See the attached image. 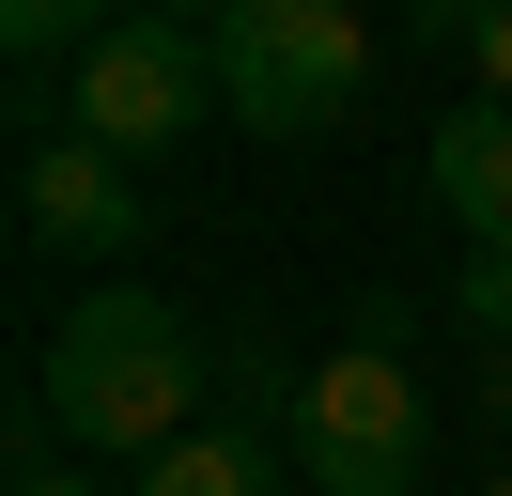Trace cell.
Instances as JSON below:
<instances>
[{"mask_svg": "<svg viewBox=\"0 0 512 496\" xmlns=\"http://www.w3.org/2000/svg\"><path fill=\"white\" fill-rule=\"evenodd\" d=\"M357 78H373V31H357L342 0H233V16H218V93H233L249 140H311V124H342Z\"/></svg>", "mask_w": 512, "mask_h": 496, "instance_id": "obj_4", "label": "cell"}, {"mask_svg": "<svg viewBox=\"0 0 512 496\" xmlns=\"http://www.w3.org/2000/svg\"><path fill=\"white\" fill-rule=\"evenodd\" d=\"M481 496H512V465H497V481H481Z\"/></svg>", "mask_w": 512, "mask_h": 496, "instance_id": "obj_11", "label": "cell"}, {"mask_svg": "<svg viewBox=\"0 0 512 496\" xmlns=\"http://www.w3.org/2000/svg\"><path fill=\"white\" fill-rule=\"evenodd\" d=\"M16 496H94V481H78V465H32V481H16Z\"/></svg>", "mask_w": 512, "mask_h": 496, "instance_id": "obj_10", "label": "cell"}, {"mask_svg": "<svg viewBox=\"0 0 512 496\" xmlns=\"http://www.w3.org/2000/svg\"><path fill=\"white\" fill-rule=\"evenodd\" d=\"M280 450H295L311 496H419V465H435L419 372L388 357V341H326V357L295 372V403H280Z\"/></svg>", "mask_w": 512, "mask_h": 496, "instance_id": "obj_2", "label": "cell"}, {"mask_svg": "<svg viewBox=\"0 0 512 496\" xmlns=\"http://www.w3.org/2000/svg\"><path fill=\"white\" fill-rule=\"evenodd\" d=\"M0 31H16V62H47V47H94V31H78L63 0H16V16H0Z\"/></svg>", "mask_w": 512, "mask_h": 496, "instance_id": "obj_9", "label": "cell"}, {"mask_svg": "<svg viewBox=\"0 0 512 496\" xmlns=\"http://www.w3.org/2000/svg\"><path fill=\"white\" fill-rule=\"evenodd\" d=\"M202 372H218V357H202V326H187L171 295L94 279V295L47 326V388H32V403H47L94 465H171V450L202 434Z\"/></svg>", "mask_w": 512, "mask_h": 496, "instance_id": "obj_1", "label": "cell"}, {"mask_svg": "<svg viewBox=\"0 0 512 496\" xmlns=\"http://www.w3.org/2000/svg\"><path fill=\"white\" fill-rule=\"evenodd\" d=\"M419 47H466V78H481V109H512V0H435V16H419Z\"/></svg>", "mask_w": 512, "mask_h": 496, "instance_id": "obj_8", "label": "cell"}, {"mask_svg": "<svg viewBox=\"0 0 512 496\" xmlns=\"http://www.w3.org/2000/svg\"><path fill=\"white\" fill-rule=\"evenodd\" d=\"M140 496H295V450H264L249 419H202L171 465H140Z\"/></svg>", "mask_w": 512, "mask_h": 496, "instance_id": "obj_7", "label": "cell"}, {"mask_svg": "<svg viewBox=\"0 0 512 496\" xmlns=\"http://www.w3.org/2000/svg\"><path fill=\"white\" fill-rule=\"evenodd\" d=\"M233 93H218V31H187V16H109L94 47H78V78H63V140H94V155H187L202 124H218Z\"/></svg>", "mask_w": 512, "mask_h": 496, "instance_id": "obj_3", "label": "cell"}, {"mask_svg": "<svg viewBox=\"0 0 512 496\" xmlns=\"http://www.w3.org/2000/svg\"><path fill=\"white\" fill-rule=\"evenodd\" d=\"M435 202L466 217V248L512 264V109H450L435 124Z\"/></svg>", "mask_w": 512, "mask_h": 496, "instance_id": "obj_6", "label": "cell"}, {"mask_svg": "<svg viewBox=\"0 0 512 496\" xmlns=\"http://www.w3.org/2000/svg\"><path fill=\"white\" fill-rule=\"evenodd\" d=\"M16 233L63 248V264H109V248H140L156 217H140V171H125V155H94V140H32V155H16Z\"/></svg>", "mask_w": 512, "mask_h": 496, "instance_id": "obj_5", "label": "cell"}]
</instances>
